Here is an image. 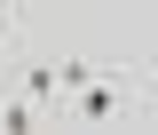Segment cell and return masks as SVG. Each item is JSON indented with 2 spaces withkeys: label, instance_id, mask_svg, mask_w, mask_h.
<instances>
[{
  "label": "cell",
  "instance_id": "6da1fadb",
  "mask_svg": "<svg viewBox=\"0 0 158 135\" xmlns=\"http://www.w3.org/2000/svg\"><path fill=\"white\" fill-rule=\"evenodd\" d=\"M56 127H127V72L118 64H87L56 96Z\"/></svg>",
  "mask_w": 158,
  "mask_h": 135
},
{
  "label": "cell",
  "instance_id": "7a4b0ae2",
  "mask_svg": "<svg viewBox=\"0 0 158 135\" xmlns=\"http://www.w3.org/2000/svg\"><path fill=\"white\" fill-rule=\"evenodd\" d=\"M16 88L40 103V111H48V127H56V96H63V88H56V64H48V56H32V64L16 72Z\"/></svg>",
  "mask_w": 158,
  "mask_h": 135
},
{
  "label": "cell",
  "instance_id": "3957f363",
  "mask_svg": "<svg viewBox=\"0 0 158 135\" xmlns=\"http://www.w3.org/2000/svg\"><path fill=\"white\" fill-rule=\"evenodd\" d=\"M32 127H48V111H40L24 88H8V96H0V135H32Z\"/></svg>",
  "mask_w": 158,
  "mask_h": 135
},
{
  "label": "cell",
  "instance_id": "277c9868",
  "mask_svg": "<svg viewBox=\"0 0 158 135\" xmlns=\"http://www.w3.org/2000/svg\"><path fill=\"white\" fill-rule=\"evenodd\" d=\"M0 48H16V0H0Z\"/></svg>",
  "mask_w": 158,
  "mask_h": 135
}]
</instances>
